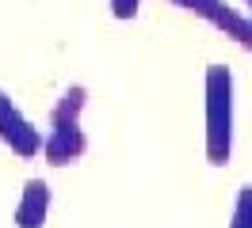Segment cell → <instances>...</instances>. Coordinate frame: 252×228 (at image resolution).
I'll list each match as a JSON object with an SVG mask.
<instances>
[{"label":"cell","mask_w":252,"mask_h":228,"mask_svg":"<svg viewBox=\"0 0 252 228\" xmlns=\"http://www.w3.org/2000/svg\"><path fill=\"white\" fill-rule=\"evenodd\" d=\"M206 152L210 164L229 160V126H233V106H229V73L221 65H210L206 73Z\"/></svg>","instance_id":"6da1fadb"},{"label":"cell","mask_w":252,"mask_h":228,"mask_svg":"<svg viewBox=\"0 0 252 228\" xmlns=\"http://www.w3.org/2000/svg\"><path fill=\"white\" fill-rule=\"evenodd\" d=\"M0 137H4L19 156H34V152L42 149V137L31 129V122H23V114H19L16 106H12V99H4V95H0Z\"/></svg>","instance_id":"7a4b0ae2"},{"label":"cell","mask_w":252,"mask_h":228,"mask_svg":"<svg viewBox=\"0 0 252 228\" xmlns=\"http://www.w3.org/2000/svg\"><path fill=\"white\" fill-rule=\"evenodd\" d=\"M42 149H46L50 164H69V160H77L84 152V133H80L77 122H54V129L42 141Z\"/></svg>","instance_id":"3957f363"},{"label":"cell","mask_w":252,"mask_h":228,"mask_svg":"<svg viewBox=\"0 0 252 228\" xmlns=\"http://www.w3.org/2000/svg\"><path fill=\"white\" fill-rule=\"evenodd\" d=\"M46 205H50L46 182L31 179L27 186H23V202H19V209H16L19 228H42V221H46Z\"/></svg>","instance_id":"277c9868"},{"label":"cell","mask_w":252,"mask_h":228,"mask_svg":"<svg viewBox=\"0 0 252 228\" xmlns=\"http://www.w3.org/2000/svg\"><path fill=\"white\" fill-rule=\"evenodd\" d=\"M233 228H252V186H245V190H241V202H237Z\"/></svg>","instance_id":"5b68a950"},{"label":"cell","mask_w":252,"mask_h":228,"mask_svg":"<svg viewBox=\"0 0 252 228\" xmlns=\"http://www.w3.org/2000/svg\"><path fill=\"white\" fill-rule=\"evenodd\" d=\"M111 8H115L119 19H130V15L138 12V0H111Z\"/></svg>","instance_id":"8992f818"},{"label":"cell","mask_w":252,"mask_h":228,"mask_svg":"<svg viewBox=\"0 0 252 228\" xmlns=\"http://www.w3.org/2000/svg\"><path fill=\"white\" fill-rule=\"evenodd\" d=\"M176 4H184L188 12H199V15L206 19V15H210V4H214V0H176Z\"/></svg>","instance_id":"52a82bcc"}]
</instances>
